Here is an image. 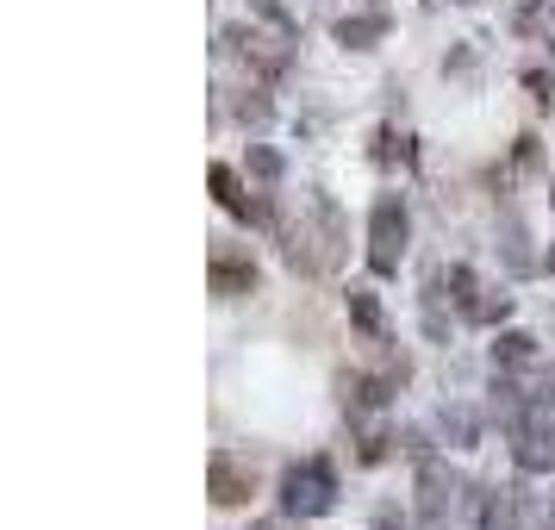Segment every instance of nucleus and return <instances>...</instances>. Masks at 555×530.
<instances>
[{
  "label": "nucleus",
  "instance_id": "7ed1b4c3",
  "mask_svg": "<svg viewBox=\"0 0 555 530\" xmlns=\"http://www.w3.org/2000/svg\"><path fill=\"white\" fill-rule=\"evenodd\" d=\"M405 237H412L405 201H400V194H380L375 212H369V269H375V275H400Z\"/></svg>",
  "mask_w": 555,
  "mask_h": 530
},
{
  "label": "nucleus",
  "instance_id": "5701e85b",
  "mask_svg": "<svg viewBox=\"0 0 555 530\" xmlns=\"http://www.w3.org/2000/svg\"><path fill=\"white\" fill-rule=\"evenodd\" d=\"M543 269H550V275H555V244H550V256H543Z\"/></svg>",
  "mask_w": 555,
  "mask_h": 530
},
{
  "label": "nucleus",
  "instance_id": "a211bd4d",
  "mask_svg": "<svg viewBox=\"0 0 555 530\" xmlns=\"http://www.w3.org/2000/svg\"><path fill=\"white\" fill-rule=\"evenodd\" d=\"M505 312H512V294H500V287H493V294H480V306L468 312V319H475V325H500Z\"/></svg>",
  "mask_w": 555,
  "mask_h": 530
},
{
  "label": "nucleus",
  "instance_id": "6ab92c4d",
  "mask_svg": "<svg viewBox=\"0 0 555 530\" xmlns=\"http://www.w3.org/2000/svg\"><path fill=\"white\" fill-rule=\"evenodd\" d=\"M281 169H287V163H281V151H269V144H250V176H256V181H281Z\"/></svg>",
  "mask_w": 555,
  "mask_h": 530
},
{
  "label": "nucleus",
  "instance_id": "2eb2a0df",
  "mask_svg": "<svg viewBox=\"0 0 555 530\" xmlns=\"http://www.w3.org/2000/svg\"><path fill=\"white\" fill-rule=\"evenodd\" d=\"M206 181H212V201H219V206H237V201H244L237 169H225V163H212V169H206Z\"/></svg>",
  "mask_w": 555,
  "mask_h": 530
},
{
  "label": "nucleus",
  "instance_id": "b1692460",
  "mask_svg": "<svg viewBox=\"0 0 555 530\" xmlns=\"http://www.w3.org/2000/svg\"><path fill=\"white\" fill-rule=\"evenodd\" d=\"M550 206H555V181H550Z\"/></svg>",
  "mask_w": 555,
  "mask_h": 530
},
{
  "label": "nucleus",
  "instance_id": "f3484780",
  "mask_svg": "<svg viewBox=\"0 0 555 530\" xmlns=\"http://www.w3.org/2000/svg\"><path fill=\"white\" fill-rule=\"evenodd\" d=\"M250 13H256V20H269L275 31H287V38H300V26H294V13H287L281 0H250Z\"/></svg>",
  "mask_w": 555,
  "mask_h": 530
},
{
  "label": "nucleus",
  "instance_id": "9b49d317",
  "mask_svg": "<svg viewBox=\"0 0 555 530\" xmlns=\"http://www.w3.org/2000/svg\"><path fill=\"white\" fill-rule=\"evenodd\" d=\"M537 362V337L530 331H500L493 337V369H530Z\"/></svg>",
  "mask_w": 555,
  "mask_h": 530
},
{
  "label": "nucleus",
  "instance_id": "4468645a",
  "mask_svg": "<svg viewBox=\"0 0 555 530\" xmlns=\"http://www.w3.org/2000/svg\"><path fill=\"white\" fill-rule=\"evenodd\" d=\"M231 212H237L244 225H256V231H275V206L262 201V194H244V201L231 206Z\"/></svg>",
  "mask_w": 555,
  "mask_h": 530
},
{
  "label": "nucleus",
  "instance_id": "0eeeda50",
  "mask_svg": "<svg viewBox=\"0 0 555 530\" xmlns=\"http://www.w3.org/2000/svg\"><path fill=\"white\" fill-rule=\"evenodd\" d=\"M256 493V468L250 462H237L231 450L212 455V505H244Z\"/></svg>",
  "mask_w": 555,
  "mask_h": 530
},
{
  "label": "nucleus",
  "instance_id": "9d476101",
  "mask_svg": "<svg viewBox=\"0 0 555 530\" xmlns=\"http://www.w3.org/2000/svg\"><path fill=\"white\" fill-rule=\"evenodd\" d=\"M500 250H505V269H512V275H530V269H537V256H530V237H525V225H518V212H505V219H500Z\"/></svg>",
  "mask_w": 555,
  "mask_h": 530
},
{
  "label": "nucleus",
  "instance_id": "1a4fd4ad",
  "mask_svg": "<svg viewBox=\"0 0 555 530\" xmlns=\"http://www.w3.org/2000/svg\"><path fill=\"white\" fill-rule=\"evenodd\" d=\"M387 31H393V13H387V7H369V13L337 20V44H344V51H375Z\"/></svg>",
  "mask_w": 555,
  "mask_h": 530
},
{
  "label": "nucleus",
  "instance_id": "ddd939ff",
  "mask_svg": "<svg viewBox=\"0 0 555 530\" xmlns=\"http://www.w3.org/2000/svg\"><path fill=\"white\" fill-rule=\"evenodd\" d=\"M450 306L462 312V319L480 306V281H475V269H468V262H455V269H450Z\"/></svg>",
  "mask_w": 555,
  "mask_h": 530
},
{
  "label": "nucleus",
  "instance_id": "423d86ee",
  "mask_svg": "<svg viewBox=\"0 0 555 530\" xmlns=\"http://www.w3.org/2000/svg\"><path fill=\"white\" fill-rule=\"evenodd\" d=\"M225 44H231V51H244V63H256V69H262L269 81L294 69V38H287V31L262 38V31H250V26H231V31H225Z\"/></svg>",
  "mask_w": 555,
  "mask_h": 530
},
{
  "label": "nucleus",
  "instance_id": "20e7f679",
  "mask_svg": "<svg viewBox=\"0 0 555 530\" xmlns=\"http://www.w3.org/2000/svg\"><path fill=\"white\" fill-rule=\"evenodd\" d=\"M505 437H512V462H518L525 475L555 468V418H550V405H525V412L505 425Z\"/></svg>",
  "mask_w": 555,
  "mask_h": 530
},
{
  "label": "nucleus",
  "instance_id": "dca6fc26",
  "mask_svg": "<svg viewBox=\"0 0 555 530\" xmlns=\"http://www.w3.org/2000/svg\"><path fill=\"white\" fill-rule=\"evenodd\" d=\"M405 156H412V144H405L400 131L387 126V131L375 138V163H380V169H393V163H405Z\"/></svg>",
  "mask_w": 555,
  "mask_h": 530
},
{
  "label": "nucleus",
  "instance_id": "412c9836",
  "mask_svg": "<svg viewBox=\"0 0 555 530\" xmlns=\"http://www.w3.org/2000/svg\"><path fill=\"white\" fill-rule=\"evenodd\" d=\"M237 119L244 126H269V94H237Z\"/></svg>",
  "mask_w": 555,
  "mask_h": 530
},
{
  "label": "nucleus",
  "instance_id": "a878e982",
  "mask_svg": "<svg viewBox=\"0 0 555 530\" xmlns=\"http://www.w3.org/2000/svg\"><path fill=\"white\" fill-rule=\"evenodd\" d=\"M550 26H555V7H550Z\"/></svg>",
  "mask_w": 555,
  "mask_h": 530
},
{
  "label": "nucleus",
  "instance_id": "4be33fe9",
  "mask_svg": "<svg viewBox=\"0 0 555 530\" xmlns=\"http://www.w3.org/2000/svg\"><path fill=\"white\" fill-rule=\"evenodd\" d=\"M393 443H400V437H387V430H369V437H362V462H369V468H375V462H387V450H393Z\"/></svg>",
  "mask_w": 555,
  "mask_h": 530
},
{
  "label": "nucleus",
  "instance_id": "f257e3e1",
  "mask_svg": "<svg viewBox=\"0 0 555 530\" xmlns=\"http://www.w3.org/2000/svg\"><path fill=\"white\" fill-rule=\"evenodd\" d=\"M306 212H312V231H306V219L300 225H287L281 231V256H287V269H300V275H325V269H337L350 225H344V212H337L331 194H312Z\"/></svg>",
  "mask_w": 555,
  "mask_h": 530
},
{
  "label": "nucleus",
  "instance_id": "6e6552de",
  "mask_svg": "<svg viewBox=\"0 0 555 530\" xmlns=\"http://www.w3.org/2000/svg\"><path fill=\"white\" fill-rule=\"evenodd\" d=\"M206 275H212V294H219V300L256 294V262L250 256H237V250H225V244L212 250V269H206Z\"/></svg>",
  "mask_w": 555,
  "mask_h": 530
},
{
  "label": "nucleus",
  "instance_id": "aec40b11",
  "mask_svg": "<svg viewBox=\"0 0 555 530\" xmlns=\"http://www.w3.org/2000/svg\"><path fill=\"white\" fill-rule=\"evenodd\" d=\"M443 437H455V450H468L480 430H475V418H468V412H443Z\"/></svg>",
  "mask_w": 555,
  "mask_h": 530
},
{
  "label": "nucleus",
  "instance_id": "39448f33",
  "mask_svg": "<svg viewBox=\"0 0 555 530\" xmlns=\"http://www.w3.org/2000/svg\"><path fill=\"white\" fill-rule=\"evenodd\" d=\"M462 500V480L450 475V462H418V530H450V512Z\"/></svg>",
  "mask_w": 555,
  "mask_h": 530
},
{
  "label": "nucleus",
  "instance_id": "f03ea898",
  "mask_svg": "<svg viewBox=\"0 0 555 530\" xmlns=\"http://www.w3.org/2000/svg\"><path fill=\"white\" fill-rule=\"evenodd\" d=\"M331 505H337V468H331V455H306V462H294L281 475V512L287 518H325Z\"/></svg>",
  "mask_w": 555,
  "mask_h": 530
},
{
  "label": "nucleus",
  "instance_id": "393cba45",
  "mask_svg": "<svg viewBox=\"0 0 555 530\" xmlns=\"http://www.w3.org/2000/svg\"><path fill=\"white\" fill-rule=\"evenodd\" d=\"M462 7H480V0H462Z\"/></svg>",
  "mask_w": 555,
  "mask_h": 530
},
{
  "label": "nucleus",
  "instance_id": "f8f14e48",
  "mask_svg": "<svg viewBox=\"0 0 555 530\" xmlns=\"http://www.w3.org/2000/svg\"><path fill=\"white\" fill-rule=\"evenodd\" d=\"M350 319L362 337H375V344H387V319H380V300L369 294V287H350Z\"/></svg>",
  "mask_w": 555,
  "mask_h": 530
}]
</instances>
